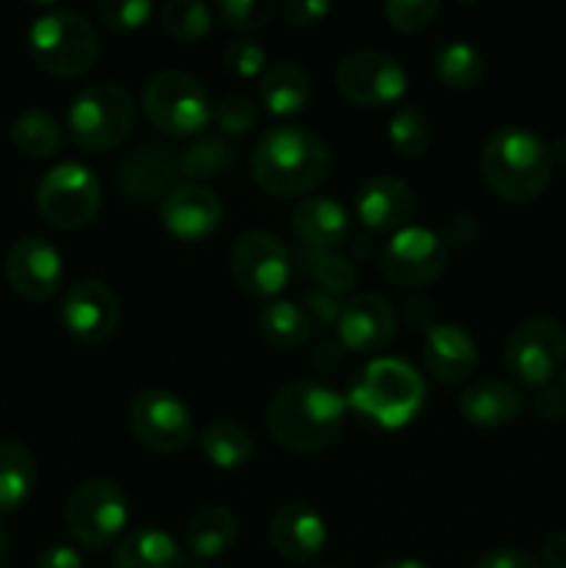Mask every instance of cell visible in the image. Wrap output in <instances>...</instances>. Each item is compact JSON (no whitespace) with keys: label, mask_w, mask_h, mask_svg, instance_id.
<instances>
[{"label":"cell","mask_w":566,"mask_h":568,"mask_svg":"<svg viewBox=\"0 0 566 568\" xmlns=\"http://www.w3.org/2000/svg\"><path fill=\"white\" fill-rule=\"evenodd\" d=\"M233 155L236 153H233V148L225 139L198 136L178 155V172L183 178H189V183L205 186V181H211L214 175H222L233 164Z\"/></svg>","instance_id":"cell-34"},{"label":"cell","mask_w":566,"mask_h":568,"mask_svg":"<svg viewBox=\"0 0 566 568\" xmlns=\"http://www.w3.org/2000/svg\"><path fill=\"white\" fill-rule=\"evenodd\" d=\"M281 14L289 26L309 28L316 26L325 14H331V3H325V0H289L281 6Z\"/></svg>","instance_id":"cell-43"},{"label":"cell","mask_w":566,"mask_h":568,"mask_svg":"<svg viewBox=\"0 0 566 568\" xmlns=\"http://www.w3.org/2000/svg\"><path fill=\"white\" fill-rule=\"evenodd\" d=\"M222 64L236 78H259L266 72V50L253 37L231 39L222 50Z\"/></svg>","instance_id":"cell-41"},{"label":"cell","mask_w":566,"mask_h":568,"mask_svg":"<svg viewBox=\"0 0 566 568\" xmlns=\"http://www.w3.org/2000/svg\"><path fill=\"white\" fill-rule=\"evenodd\" d=\"M128 427L150 453L172 455L189 447L194 419L183 399L164 388H144L128 405Z\"/></svg>","instance_id":"cell-12"},{"label":"cell","mask_w":566,"mask_h":568,"mask_svg":"<svg viewBox=\"0 0 566 568\" xmlns=\"http://www.w3.org/2000/svg\"><path fill=\"white\" fill-rule=\"evenodd\" d=\"M542 566L566 568V532H553V536L542 544Z\"/></svg>","instance_id":"cell-49"},{"label":"cell","mask_w":566,"mask_h":568,"mask_svg":"<svg viewBox=\"0 0 566 568\" xmlns=\"http://www.w3.org/2000/svg\"><path fill=\"white\" fill-rule=\"evenodd\" d=\"M128 510L131 505L120 483L111 477H89L67 499V532L78 547L103 552L120 544L128 527Z\"/></svg>","instance_id":"cell-7"},{"label":"cell","mask_w":566,"mask_h":568,"mask_svg":"<svg viewBox=\"0 0 566 568\" xmlns=\"http://www.w3.org/2000/svg\"><path fill=\"white\" fill-rule=\"evenodd\" d=\"M281 11V6L272 0H222L216 3V17L233 31L253 33L272 22V17Z\"/></svg>","instance_id":"cell-37"},{"label":"cell","mask_w":566,"mask_h":568,"mask_svg":"<svg viewBox=\"0 0 566 568\" xmlns=\"http://www.w3.org/2000/svg\"><path fill=\"white\" fill-rule=\"evenodd\" d=\"M120 316L122 311L114 288L94 277L72 283L61 297V322L67 333L83 344L109 342L120 327Z\"/></svg>","instance_id":"cell-15"},{"label":"cell","mask_w":566,"mask_h":568,"mask_svg":"<svg viewBox=\"0 0 566 568\" xmlns=\"http://www.w3.org/2000/svg\"><path fill=\"white\" fill-rule=\"evenodd\" d=\"M205 568H222V566H205Z\"/></svg>","instance_id":"cell-55"},{"label":"cell","mask_w":566,"mask_h":568,"mask_svg":"<svg viewBox=\"0 0 566 568\" xmlns=\"http://www.w3.org/2000/svg\"><path fill=\"white\" fill-rule=\"evenodd\" d=\"M28 53L48 75L78 78L98 61V28L75 9H50L28 28Z\"/></svg>","instance_id":"cell-5"},{"label":"cell","mask_w":566,"mask_h":568,"mask_svg":"<svg viewBox=\"0 0 566 568\" xmlns=\"http://www.w3.org/2000/svg\"><path fill=\"white\" fill-rule=\"evenodd\" d=\"M458 410L472 427H505L519 419L525 410V397L519 388L505 381H475L461 392Z\"/></svg>","instance_id":"cell-23"},{"label":"cell","mask_w":566,"mask_h":568,"mask_svg":"<svg viewBox=\"0 0 566 568\" xmlns=\"http://www.w3.org/2000/svg\"><path fill=\"white\" fill-rule=\"evenodd\" d=\"M11 142L28 159H50L64 148V128L44 109H26L11 120Z\"/></svg>","instance_id":"cell-30"},{"label":"cell","mask_w":566,"mask_h":568,"mask_svg":"<svg viewBox=\"0 0 566 568\" xmlns=\"http://www.w3.org/2000/svg\"><path fill=\"white\" fill-rule=\"evenodd\" d=\"M408 87L403 64L383 50H355L336 67V89L358 109H386L397 103Z\"/></svg>","instance_id":"cell-13"},{"label":"cell","mask_w":566,"mask_h":568,"mask_svg":"<svg viewBox=\"0 0 566 568\" xmlns=\"http://www.w3.org/2000/svg\"><path fill=\"white\" fill-rule=\"evenodd\" d=\"M200 453L205 455V460H209L211 466H216V469H242L244 464H250V458H253V436H250L247 430H244L242 425H236V422L231 419H216V422H209V425L200 430Z\"/></svg>","instance_id":"cell-29"},{"label":"cell","mask_w":566,"mask_h":568,"mask_svg":"<svg viewBox=\"0 0 566 568\" xmlns=\"http://www.w3.org/2000/svg\"><path fill=\"white\" fill-rule=\"evenodd\" d=\"M211 100L203 83L181 70H161L144 83L142 111L150 125L172 139L203 133L211 122Z\"/></svg>","instance_id":"cell-8"},{"label":"cell","mask_w":566,"mask_h":568,"mask_svg":"<svg viewBox=\"0 0 566 568\" xmlns=\"http://www.w3.org/2000/svg\"><path fill=\"white\" fill-rule=\"evenodd\" d=\"M447 266V244L436 231L405 225L383 247L381 270L400 288H425L438 281Z\"/></svg>","instance_id":"cell-14"},{"label":"cell","mask_w":566,"mask_h":568,"mask_svg":"<svg viewBox=\"0 0 566 568\" xmlns=\"http://www.w3.org/2000/svg\"><path fill=\"white\" fill-rule=\"evenodd\" d=\"M300 264H303L305 275L314 281V288H322L325 294H347L353 292L358 283V270L350 258L338 255L336 250H314L300 247Z\"/></svg>","instance_id":"cell-33"},{"label":"cell","mask_w":566,"mask_h":568,"mask_svg":"<svg viewBox=\"0 0 566 568\" xmlns=\"http://www.w3.org/2000/svg\"><path fill=\"white\" fill-rule=\"evenodd\" d=\"M83 555L78 552L75 547H67V544H55V547H48L37 558V566L33 568H83Z\"/></svg>","instance_id":"cell-47"},{"label":"cell","mask_w":566,"mask_h":568,"mask_svg":"<svg viewBox=\"0 0 566 568\" xmlns=\"http://www.w3.org/2000/svg\"><path fill=\"white\" fill-rule=\"evenodd\" d=\"M11 549V538H9V530H6L3 525H0V564L6 560V555H9Z\"/></svg>","instance_id":"cell-52"},{"label":"cell","mask_w":566,"mask_h":568,"mask_svg":"<svg viewBox=\"0 0 566 568\" xmlns=\"http://www.w3.org/2000/svg\"><path fill=\"white\" fill-rule=\"evenodd\" d=\"M270 544L283 560L309 564L325 549L327 525L311 505L286 503L272 514Z\"/></svg>","instance_id":"cell-21"},{"label":"cell","mask_w":566,"mask_h":568,"mask_svg":"<svg viewBox=\"0 0 566 568\" xmlns=\"http://www.w3.org/2000/svg\"><path fill=\"white\" fill-rule=\"evenodd\" d=\"M560 386H564V394H566V366H564V375H560Z\"/></svg>","instance_id":"cell-53"},{"label":"cell","mask_w":566,"mask_h":568,"mask_svg":"<svg viewBox=\"0 0 566 568\" xmlns=\"http://www.w3.org/2000/svg\"><path fill=\"white\" fill-rule=\"evenodd\" d=\"M183 549L170 532L159 527H139L120 538L114 549V568H181Z\"/></svg>","instance_id":"cell-25"},{"label":"cell","mask_w":566,"mask_h":568,"mask_svg":"<svg viewBox=\"0 0 566 568\" xmlns=\"http://www.w3.org/2000/svg\"><path fill=\"white\" fill-rule=\"evenodd\" d=\"M344 303H338L333 294H325L322 288H311L305 294V314L311 316V322H322V325H331V322H338L342 316Z\"/></svg>","instance_id":"cell-45"},{"label":"cell","mask_w":566,"mask_h":568,"mask_svg":"<svg viewBox=\"0 0 566 568\" xmlns=\"http://www.w3.org/2000/svg\"><path fill=\"white\" fill-rule=\"evenodd\" d=\"M422 355H425L427 372L444 386H461L477 369L475 338L464 327L449 325V322H436L425 333Z\"/></svg>","instance_id":"cell-22"},{"label":"cell","mask_w":566,"mask_h":568,"mask_svg":"<svg viewBox=\"0 0 566 568\" xmlns=\"http://www.w3.org/2000/svg\"><path fill=\"white\" fill-rule=\"evenodd\" d=\"M94 14L109 31L131 33L150 20L153 3L150 0H103V3L94 6Z\"/></svg>","instance_id":"cell-39"},{"label":"cell","mask_w":566,"mask_h":568,"mask_svg":"<svg viewBox=\"0 0 566 568\" xmlns=\"http://www.w3.org/2000/svg\"><path fill=\"white\" fill-rule=\"evenodd\" d=\"M261 103L275 116H294L309 105L311 78L297 61H277L261 75Z\"/></svg>","instance_id":"cell-26"},{"label":"cell","mask_w":566,"mask_h":568,"mask_svg":"<svg viewBox=\"0 0 566 568\" xmlns=\"http://www.w3.org/2000/svg\"><path fill=\"white\" fill-rule=\"evenodd\" d=\"M438 11H442V6L436 0H386L383 3V14H386L388 26L403 33L425 31L436 20Z\"/></svg>","instance_id":"cell-40"},{"label":"cell","mask_w":566,"mask_h":568,"mask_svg":"<svg viewBox=\"0 0 566 568\" xmlns=\"http://www.w3.org/2000/svg\"><path fill=\"white\" fill-rule=\"evenodd\" d=\"M159 216L164 231L181 242H203L222 225V200L214 189L181 183L164 194Z\"/></svg>","instance_id":"cell-17"},{"label":"cell","mask_w":566,"mask_h":568,"mask_svg":"<svg viewBox=\"0 0 566 568\" xmlns=\"http://www.w3.org/2000/svg\"><path fill=\"white\" fill-rule=\"evenodd\" d=\"M239 538V519L225 505H205L189 519L186 549L198 560H211L225 555Z\"/></svg>","instance_id":"cell-28"},{"label":"cell","mask_w":566,"mask_h":568,"mask_svg":"<svg viewBox=\"0 0 566 568\" xmlns=\"http://www.w3.org/2000/svg\"><path fill=\"white\" fill-rule=\"evenodd\" d=\"M6 281L28 303H44L64 281V258L42 236H22L6 253Z\"/></svg>","instance_id":"cell-16"},{"label":"cell","mask_w":566,"mask_h":568,"mask_svg":"<svg viewBox=\"0 0 566 568\" xmlns=\"http://www.w3.org/2000/svg\"><path fill=\"white\" fill-rule=\"evenodd\" d=\"M331 148L314 131L275 125L261 133L250 170L255 186L272 197H305L331 175Z\"/></svg>","instance_id":"cell-2"},{"label":"cell","mask_w":566,"mask_h":568,"mask_svg":"<svg viewBox=\"0 0 566 568\" xmlns=\"http://www.w3.org/2000/svg\"><path fill=\"white\" fill-rule=\"evenodd\" d=\"M314 568H333V566H314Z\"/></svg>","instance_id":"cell-54"},{"label":"cell","mask_w":566,"mask_h":568,"mask_svg":"<svg viewBox=\"0 0 566 568\" xmlns=\"http://www.w3.org/2000/svg\"><path fill=\"white\" fill-rule=\"evenodd\" d=\"M481 175L497 197L530 203L549 186L553 155L547 142L530 128H497L481 150Z\"/></svg>","instance_id":"cell-3"},{"label":"cell","mask_w":566,"mask_h":568,"mask_svg":"<svg viewBox=\"0 0 566 568\" xmlns=\"http://www.w3.org/2000/svg\"><path fill=\"white\" fill-rule=\"evenodd\" d=\"M231 275L247 297L272 300L292 277V255L275 233L250 227L231 247Z\"/></svg>","instance_id":"cell-11"},{"label":"cell","mask_w":566,"mask_h":568,"mask_svg":"<svg viewBox=\"0 0 566 568\" xmlns=\"http://www.w3.org/2000/svg\"><path fill=\"white\" fill-rule=\"evenodd\" d=\"M264 419L277 447L297 455L322 453L342 436L347 399L325 383L300 377L272 394Z\"/></svg>","instance_id":"cell-1"},{"label":"cell","mask_w":566,"mask_h":568,"mask_svg":"<svg viewBox=\"0 0 566 568\" xmlns=\"http://www.w3.org/2000/svg\"><path fill=\"white\" fill-rule=\"evenodd\" d=\"M133 125L137 105L120 83H92L75 94L67 111V133L87 153L120 148Z\"/></svg>","instance_id":"cell-6"},{"label":"cell","mask_w":566,"mask_h":568,"mask_svg":"<svg viewBox=\"0 0 566 568\" xmlns=\"http://www.w3.org/2000/svg\"><path fill=\"white\" fill-rule=\"evenodd\" d=\"M175 175V153L161 142H144L125 155L117 172V183L133 203H153V200H164Z\"/></svg>","instance_id":"cell-19"},{"label":"cell","mask_w":566,"mask_h":568,"mask_svg":"<svg viewBox=\"0 0 566 568\" xmlns=\"http://www.w3.org/2000/svg\"><path fill=\"white\" fill-rule=\"evenodd\" d=\"M533 410L536 416H542L544 422H558L566 414V394L564 388L555 386H542L536 388V397H533Z\"/></svg>","instance_id":"cell-46"},{"label":"cell","mask_w":566,"mask_h":568,"mask_svg":"<svg viewBox=\"0 0 566 568\" xmlns=\"http://www.w3.org/2000/svg\"><path fill=\"white\" fill-rule=\"evenodd\" d=\"M37 475L31 449L14 438H0V516L14 514L31 499Z\"/></svg>","instance_id":"cell-27"},{"label":"cell","mask_w":566,"mask_h":568,"mask_svg":"<svg viewBox=\"0 0 566 568\" xmlns=\"http://www.w3.org/2000/svg\"><path fill=\"white\" fill-rule=\"evenodd\" d=\"M549 155H553V166L558 164L560 170H566V133H560V136L549 144Z\"/></svg>","instance_id":"cell-50"},{"label":"cell","mask_w":566,"mask_h":568,"mask_svg":"<svg viewBox=\"0 0 566 568\" xmlns=\"http://www.w3.org/2000/svg\"><path fill=\"white\" fill-rule=\"evenodd\" d=\"M416 209L414 189L394 175H375L355 194V216L370 231L397 233L408 225Z\"/></svg>","instance_id":"cell-20"},{"label":"cell","mask_w":566,"mask_h":568,"mask_svg":"<svg viewBox=\"0 0 566 568\" xmlns=\"http://www.w3.org/2000/svg\"><path fill=\"white\" fill-rule=\"evenodd\" d=\"M100 181L81 161H61L44 172L37 189L39 214L61 231L87 227L100 211Z\"/></svg>","instance_id":"cell-9"},{"label":"cell","mask_w":566,"mask_h":568,"mask_svg":"<svg viewBox=\"0 0 566 568\" xmlns=\"http://www.w3.org/2000/svg\"><path fill=\"white\" fill-rule=\"evenodd\" d=\"M292 227L305 247L336 250L350 239V211L333 197H305L294 205Z\"/></svg>","instance_id":"cell-24"},{"label":"cell","mask_w":566,"mask_h":568,"mask_svg":"<svg viewBox=\"0 0 566 568\" xmlns=\"http://www.w3.org/2000/svg\"><path fill=\"white\" fill-rule=\"evenodd\" d=\"M377 568H427V566L420 564V560L400 558V560H388V564H383V566H377Z\"/></svg>","instance_id":"cell-51"},{"label":"cell","mask_w":566,"mask_h":568,"mask_svg":"<svg viewBox=\"0 0 566 568\" xmlns=\"http://www.w3.org/2000/svg\"><path fill=\"white\" fill-rule=\"evenodd\" d=\"M433 72L438 81L455 92H469L486 75V59L469 42H444L433 50Z\"/></svg>","instance_id":"cell-31"},{"label":"cell","mask_w":566,"mask_h":568,"mask_svg":"<svg viewBox=\"0 0 566 568\" xmlns=\"http://www.w3.org/2000/svg\"><path fill=\"white\" fill-rule=\"evenodd\" d=\"M211 122L220 128L225 136H244L255 128L259 122V105L247 98V94H225V98L216 100V105L211 109Z\"/></svg>","instance_id":"cell-38"},{"label":"cell","mask_w":566,"mask_h":568,"mask_svg":"<svg viewBox=\"0 0 566 568\" xmlns=\"http://www.w3.org/2000/svg\"><path fill=\"white\" fill-rule=\"evenodd\" d=\"M161 26L178 42H198L214 26V11L203 0H166L161 6Z\"/></svg>","instance_id":"cell-36"},{"label":"cell","mask_w":566,"mask_h":568,"mask_svg":"<svg viewBox=\"0 0 566 568\" xmlns=\"http://www.w3.org/2000/svg\"><path fill=\"white\" fill-rule=\"evenodd\" d=\"M388 142L403 159H422L431 150L433 128L422 105H403L388 120Z\"/></svg>","instance_id":"cell-35"},{"label":"cell","mask_w":566,"mask_h":568,"mask_svg":"<svg viewBox=\"0 0 566 568\" xmlns=\"http://www.w3.org/2000/svg\"><path fill=\"white\" fill-rule=\"evenodd\" d=\"M566 358V331L553 316H533L505 342V369L516 383L530 388L547 386Z\"/></svg>","instance_id":"cell-10"},{"label":"cell","mask_w":566,"mask_h":568,"mask_svg":"<svg viewBox=\"0 0 566 568\" xmlns=\"http://www.w3.org/2000/svg\"><path fill=\"white\" fill-rule=\"evenodd\" d=\"M311 316L303 305L289 303V300H272L261 308L259 331L272 347L297 349L311 338Z\"/></svg>","instance_id":"cell-32"},{"label":"cell","mask_w":566,"mask_h":568,"mask_svg":"<svg viewBox=\"0 0 566 568\" xmlns=\"http://www.w3.org/2000/svg\"><path fill=\"white\" fill-rule=\"evenodd\" d=\"M425 397V381L408 361L372 358L350 388L347 408L386 430H400L420 416Z\"/></svg>","instance_id":"cell-4"},{"label":"cell","mask_w":566,"mask_h":568,"mask_svg":"<svg viewBox=\"0 0 566 568\" xmlns=\"http://www.w3.org/2000/svg\"><path fill=\"white\" fill-rule=\"evenodd\" d=\"M336 327L344 349L370 355L392 342L397 331V314L381 294H353L344 303Z\"/></svg>","instance_id":"cell-18"},{"label":"cell","mask_w":566,"mask_h":568,"mask_svg":"<svg viewBox=\"0 0 566 568\" xmlns=\"http://www.w3.org/2000/svg\"><path fill=\"white\" fill-rule=\"evenodd\" d=\"M403 311H405V316H408L411 327H425V333H427L433 325H436V322H433V303L427 297H422V294L405 300Z\"/></svg>","instance_id":"cell-48"},{"label":"cell","mask_w":566,"mask_h":568,"mask_svg":"<svg viewBox=\"0 0 566 568\" xmlns=\"http://www.w3.org/2000/svg\"><path fill=\"white\" fill-rule=\"evenodd\" d=\"M475 568H544L542 560L533 558L530 552L516 547H499L488 549L486 555H481Z\"/></svg>","instance_id":"cell-44"},{"label":"cell","mask_w":566,"mask_h":568,"mask_svg":"<svg viewBox=\"0 0 566 568\" xmlns=\"http://www.w3.org/2000/svg\"><path fill=\"white\" fill-rule=\"evenodd\" d=\"M481 220H477L475 214H469V211H453V214L444 220L442 225V242L449 247H472V244H477V239H481Z\"/></svg>","instance_id":"cell-42"}]
</instances>
